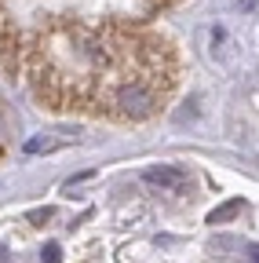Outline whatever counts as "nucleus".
Returning a JSON list of instances; mask_svg holds the SVG:
<instances>
[{"label": "nucleus", "mask_w": 259, "mask_h": 263, "mask_svg": "<svg viewBox=\"0 0 259 263\" xmlns=\"http://www.w3.org/2000/svg\"><path fill=\"white\" fill-rule=\"evenodd\" d=\"M157 106H161V95L150 81H124L106 103V110L121 121H146L157 114Z\"/></svg>", "instance_id": "obj_1"}, {"label": "nucleus", "mask_w": 259, "mask_h": 263, "mask_svg": "<svg viewBox=\"0 0 259 263\" xmlns=\"http://www.w3.org/2000/svg\"><path fill=\"white\" fill-rule=\"evenodd\" d=\"M143 179L150 186H161V190H168V194H186L193 190V176L186 168H179V164H153V168L143 172Z\"/></svg>", "instance_id": "obj_2"}, {"label": "nucleus", "mask_w": 259, "mask_h": 263, "mask_svg": "<svg viewBox=\"0 0 259 263\" xmlns=\"http://www.w3.org/2000/svg\"><path fill=\"white\" fill-rule=\"evenodd\" d=\"M245 256H248V263H259V245H248Z\"/></svg>", "instance_id": "obj_6"}, {"label": "nucleus", "mask_w": 259, "mask_h": 263, "mask_svg": "<svg viewBox=\"0 0 259 263\" xmlns=\"http://www.w3.org/2000/svg\"><path fill=\"white\" fill-rule=\"evenodd\" d=\"M241 209H245V201H241V197H234V201H226L223 209H215V212L208 216V223H215V227H219V223H226V219H234Z\"/></svg>", "instance_id": "obj_3"}, {"label": "nucleus", "mask_w": 259, "mask_h": 263, "mask_svg": "<svg viewBox=\"0 0 259 263\" xmlns=\"http://www.w3.org/2000/svg\"><path fill=\"white\" fill-rule=\"evenodd\" d=\"M44 263H58V245H48L44 249Z\"/></svg>", "instance_id": "obj_5"}, {"label": "nucleus", "mask_w": 259, "mask_h": 263, "mask_svg": "<svg viewBox=\"0 0 259 263\" xmlns=\"http://www.w3.org/2000/svg\"><path fill=\"white\" fill-rule=\"evenodd\" d=\"M51 146H55V139H29V143H26L29 154H41V150H51Z\"/></svg>", "instance_id": "obj_4"}]
</instances>
